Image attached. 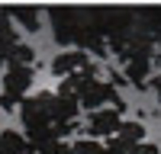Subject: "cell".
<instances>
[{"instance_id":"12","label":"cell","mask_w":161,"mask_h":154,"mask_svg":"<svg viewBox=\"0 0 161 154\" xmlns=\"http://www.w3.org/2000/svg\"><path fill=\"white\" fill-rule=\"evenodd\" d=\"M0 154H32L26 138L16 132V128H3L0 132Z\"/></svg>"},{"instance_id":"11","label":"cell","mask_w":161,"mask_h":154,"mask_svg":"<svg viewBox=\"0 0 161 154\" xmlns=\"http://www.w3.org/2000/svg\"><path fill=\"white\" fill-rule=\"evenodd\" d=\"M106 154H161V148H158V145H152V141L126 145V141H119V138H110V145H106Z\"/></svg>"},{"instance_id":"13","label":"cell","mask_w":161,"mask_h":154,"mask_svg":"<svg viewBox=\"0 0 161 154\" xmlns=\"http://www.w3.org/2000/svg\"><path fill=\"white\" fill-rule=\"evenodd\" d=\"M100 71H97V64H90V68H84V71H77V74H71V77H64L61 80V87H58V93H64V96H74V90L80 87V84H87L90 77H97Z\"/></svg>"},{"instance_id":"18","label":"cell","mask_w":161,"mask_h":154,"mask_svg":"<svg viewBox=\"0 0 161 154\" xmlns=\"http://www.w3.org/2000/svg\"><path fill=\"white\" fill-rule=\"evenodd\" d=\"M148 84H152V90H155V96L161 100V74H155V77H152Z\"/></svg>"},{"instance_id":"8","label":"cell","mask_w":161,"mask_h":154,"mask_svg":"<svg viewBox=\"0 0 161 154\" xmlns=\"http://www.w3.org/2000/svg\"><path fill=\"white\" fill-rule=\"evenodd\" d=\"M10 19H16L26 32H39L42 29V7H29V3H19V7H7Z\"/></svg>"},{"instance_id":"10","label":"cell","mask_w":161,"mask_h":154,"mask_svg":"<svg viewBox=\"0 0 161 154\" xmlns=\"http://www.w3.org/2000/svg\"><path fill=\"white\" fill-rule=\"evenodd\" d=\"M152 58H129L123 61V74H126V80L129 84H136V87H145L148 84V77H152Z\"/></svg>"},{"instance_id":"15","label":"cell","mask_w":161,"mask_h":154,"mask_svg":"<svg viewBox=\"0 0 161 154\" xmlns=\"http://www.w3.org/2000/svg\"><path fill=\"white\" fill-rule=\"evenodd\" d=\"M113 138L126 141V145H139V141H145V125L142 122H119V132Z\"/></svg>"},{"instance_id":"17","label":"cell","mask_w":161,"mask_h":154,"mask_svg":"<svg viewBox=\"0 0 161 154\" xmlns=\"http://www.w3.org/2000/svg\"><path fill=\"white\" fill-rule=\"evenodd\" d=\"M32 154H74L71 145H64V141H52V145H42V148H29Z\"/></svg>"},{"instance_id":"6","label":"cell","mask_w":161,"mask_h":154,"mask_svg":"<svg viewBox=\"0 0 161 154\" xmlns=\"http://www.w3.org/2000/svg\"><path fill=\"white\" fill-rule=\"evenodd\" d=\"M119 122H123V116H119L113 106H106V109H97V112H90L87 116V135L97 141V138H113L119 132Z\"/></svg>"},{"instance_id":"7","label":"cell","mask_w":161,"mask_h":154,"mask_svg":"<svg viewBox=\"0 0 161 154\" xmlns=\"http://www.w3.org/2000/svg\"><path fill=\"white\" fill-rule=\"evenodd\" d=\"M90 64H93V61H90L87 51L64 48V51H58V55L52 58L48 68H52V74H55V77H61V80H64V77H71V74H77V71H84V68H90Z\"/></svg>"},{"instance_id":"3","label":"cell","mask_w":161,"mask_h":154,"mask_svg":"<svg viewBox=\"0 0 161 154\" xmlns=\"http://www.w3.org/2000/svg\"><path fill=\"white\" fill-rule=\"evenodd\" d=\"M52 35L58 45H71L77 51H93L106 55V38H103V19L100 7H48Z\"/></svg>"},{"instance_id":"2","label":"cell","mask_w":161,"mask_h":154,"mask_svg":"<svg viewBox=\"0 0 161 154\" xmlns=\"http://www.w3.org/2000/svg\"><path fill=\"white\" fill-rule=\"evenodd\" d=\"M80 119V106L74 96L52 93V90H39V93L26 96L19 103V122L26 128V145L42 148L52 141H61L64 135H71Z\"/></svg>"},{"instance_id":"14","label":"cell","mask_w":161,"mask_h":154,"mask_svg":"<svg viewBox=\"0 0 161 154\" xmlns=\"http://www.w3.org/2000/svg\"><path fill=\"white\" fill-rule=\"evenodd\" d=\"M19 38H16V29H13V19H10V13L7 7H0V55L10 48V45H16Z\"/></svg>"},{"instance_id":"1","label":"cell","mask_w":161,"mask_h":154,"mask_svg":"<svg viewBox=\"0 0 161 154\" xmlns=\"http://www.w3.org/2000/svg\"><path fill=\"white\" fill-rule=\"evenodd\" d=\"M106 48L119 61L161 55V7H100Z\"/></svg>"},{"instance_id":"16","label":"cell","mask_w":161,"mask_h":154,"mask_svg":"<svg viewBox=\"0 0 161 154\" xmlns=\"http://www.w3.org/2000/svg\"><path fill=\"white\" fill-rule=\"evenodd\" d=\"M71 148H74V154H106V145H100V141H93V138H80Z\"/></svg>"},{"instance_id":"9","label":"cell","mask_w":161,"mask_h":154,"mask_svg":"<svg viewBox=\"0 0 161 154\" xmlns=\"http://www.w3.org/2000/svg\"><path fill=\"white\" fill-rule=\"evenodd\" d=\"M32 61H36V51L26 42L10 45L3 55H0V64H3V68H32Z\"/></svg>"},{"instance_id":"4","label":"cell","mask_w":161,"mask_h":154,"mask_svg":"<svg viewBox=\"0 0 161 154\" xmlns=\"http://www.w3.org/2000/svg\"><path fill=\"white\" fill-rule=\"evenodd\" d=\"M74 100H77V106H80V109H90V112L103 109L106 103H113V109H116V112H123V109H126V103L119 100L116 87H113L110 80H100V77H90L87 84H80V87L74 90Z\"/></svg>"},{"instance_id":"5","label":"cell","mask_w":161,"mask_h":154,"mask_svg":"<svg viewBox=\"0 0 161 154\" xmlns=\"http://www.w3.org/2000/svg\"><path fill=\"white\" fill-rule=\"evenodd\" d=\"M32 68H3V93H0V109H13L16 103L26 100L32 90Z\"/></svg>"}]
</instances>
